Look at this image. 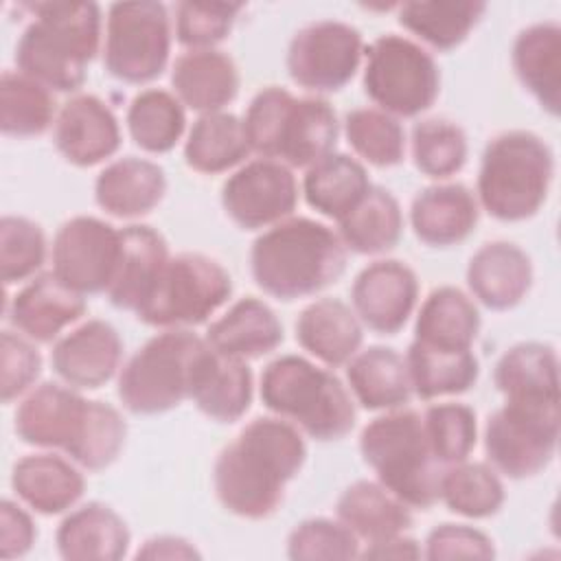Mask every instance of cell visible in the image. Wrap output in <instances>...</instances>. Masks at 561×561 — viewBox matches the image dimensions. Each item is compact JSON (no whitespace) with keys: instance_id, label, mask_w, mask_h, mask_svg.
<instances>
[{"instance_id":"c3c4849f","label":"cell","mask_w":561,"mask_h":561,"mask_svg":"<svg viewBox=\"0 0 561 561\" xmlns=\"http://www.w3.org/2000/svg\"><path fill=\"white\" fill-rule=\"evenodd\" d=\"M359 539L340 519L311 517L289 533L287 557L294 561H318V559H357Z\"/></svg>"},{"instance_id":"9a60e30c","label":"cell","mask_w":561,"mask_h":561,"mask_svg":"<svg viewBox=\"0 0 561 561\" xmlns=\"http://www.w3.org/2000/svg\"><path fill=\"white\" fill-rule=\"evenodd\" d=\"M121 256V230L112 224L77 215L64 221L53 239V274L81 296L105 294Z\"/></svg>"},{"instance_id":"4dcf8cb0","label":"cell","mask_w":561,"mask_h":561,"mask_svg":"<svg viewBox=\"0 0 561 561\" xmlns=\"http://www.w3.org/2000/svg\"><path fill=\"white\" fill-rule=\"evenodd\" d=\"M283 337V324L274 309L267 302L248 296L210 322L204 340L217 353L245 362L272 353L280 346Z\"/></svg>"},{"instance_id":"484cf974","label":"cell","mask_w":561,"mask_h":561,"mask_svg":"<svg viewBox=\"0 0 561 561\" xmlns=\"http://www.w3.org/2000/svg\"><path fill=\"white\" fill-rule=\"evenodd\" d=\"M169 259L164 237L151 226L131 224L121 230V256L105 296L125 311H138Z\"/></svg>"},{"instance_id":"4316f807","label":"cell","mask_w":561,"mask_h":561,"mask_svg":"<svg viewBox=\"0 0 561 561\" xmlns=\"http://www.w3.org/2000/svg\"><path fill=\"white\" fill-rule=\"evenodd\" d=\"M252 370L243 359L206 346L195 368L191 399L202 414L217 423L239 421L252 403Z\"/></svg>"},{"instance_id":"74e56055","label":"cell","mask_w":561,"mask_h":561,"mask_svg":"<svg viewBox=\"0 0 561 561\" xmlns=\"http://www.w3.org/2000/svg\"><path fill=\"white\" fill-rule=\"evenodd\" d=\"M366 167L346 153H329L311 164L302 180L307 204L324 217L342 219L370 188Z\"/></svg>"},{"instance_id":"f5cc1de1","label":"cell","mask_w":561,"mask_h":561,"mask_svg":"<svg viewBox=\"0 0 561 561\" xmlns=\"http://www.w3.org/2000/svg\"><path fill=\"white\" fill-rule=\"evenodd\" d=\"M37 539L33 517L15 502L4 500L0 506V552L4 559L24 557Z\"/></svg>"},{"instance_id":"7402d4cb","label":"cell","mask_w":561,"mask_h":561,"mask_svg":"<svg viewBox=\"0 0 561 561\" xmlns=\"http://www.w3.org/2000/svg\"><path fill=\"white\" fill-rule=\"evenodd\" d=\"M478 197L460 182L432 184L419 191L410 206L414 234L432 248L462 243L478 226Z\"/></svg>"},{"instance_id":"52a82bcc","label":"cell","mask_w":561,"mask_h":561,"mask_svg":"<svg viewBox=\"0 0 561 561\" xmlns=\"http://www.w3.org/2000/svg\"><path fill=\"white\" fill-rule=\"evenodd\" d=\"M359 451L377 482L410 508L425 511L438 502L445 467L430 447L419 412L397 408L373 419L359 434Z\"/></svg>"},{"instance_id":"836d02e7","label":"cell","mask_w":561,"mask_h":561,"mask_svg":"<svg viewBox=\"0 0 561 561\" xmlns=\"http://www.w3.org/2000/svg\"><path fill=\"white\" fill-rule=\"evenodd\" d=\"M478 333L480 311L473 298L451 285L427 294L414 324L416 342L445 351H471Z\"/></svg>"},{"instance_id":"3957f363","label":"cell","mask_w":561,"mask_h":561,"mask_svg":"<svg viewBox=\"0 0 561 561\" xmlns=\"http://www.w3.org/2000/svg\"><path fill=\"white\" fill-rule=\"evenodd\" d=\"M346 270V245L333 228L287 217L261 232L250 250L254 283L278 300L313 296L337 283Z\"/></svg>"},{"instance_id":"1f68e13d","label":"cell","mask_w":561,"mask_h":561,"mask_svg":"<svg viewBox=\"0 0 561 561\" xmlns=\"http://www.w3.org/2000/svg\"><path fill=\"white\" fill-rule=\"evenodd\" d=\"M493 381L504 401L559 403L557 351L543 342H519L497 359Z\"/></svg>"},{"instance_id":"7c38bea8","label":"cell","mask_w":561,"mask_h":561,"mask_svg":"<svg viewBox=\"0 0 561 561\" xmlns=\"http://www.w3.org/2000/svg\"><path fill=\"white\" fill-rule=\"evenodd\" d=\"M171 53V20L156 0L114 2L107 9L103 66L125 83H149L162 75Z\"/></svg>"},{"instance_id":"277c9868","label":"cell","mask_w":561,"mask_h":561,"mask_svg":"<svg viewBox=\"0 0 561 561\" xmlns=\"http://www.w3.org/2000/svg\"><path fill=\"white\" fill-rule=\"evenodd\" d=\"M33 22L15 44V66L53 92H77L101 46V9L94 2L26 4Z\"/></svg>"},{"instance_id":"f6af8a7d","label":"cell","mask_w":561,"mask_h":561,"mask_svg":"<svg viewBox=\"0 0 561 561\" xmlns=\"http://www.w3.org/2000/svg\"><path fill=\"white\" fill-rule=\"evenodd\" d=\"M414 167L436 180L458 173L467 162V136L447 118H425L412 127Z\"/></svg>"},{"instance_id":"d4e9b609","label":"cell","mask_w":561,"mask_h":561,"mask_svg":"<svg viewBox=\"0 0 561 561\" xmlns=\"http://www.w3.org/2000/svg\"><path fill=\"white\" fill-rule=\"evenodd\" d=\"M167 193L164 169L151 160L127 156L110 162L94 182L96 204L114 217L134 219L151 213Z\"/></svg>"},{"instance_id":"bcb514c9","label":"cell","mask_w":561,"mask_h":561,"mask_svg":"<svg viewBox=\"0 0 561 561\" xmlns=\"http://www.w3.org/2000/svg\"><path fill=\"white\" fill-rule=\"evenodd\" d=\"M430 447L443 467L462 462L476 447V412L465 403H434L423 414Z\"/></svg>"},{"instance_id":"681fc988","label":"cell","mask_w":561,"mask_h":561,"mask_svg":"<svg viewBox=\"0 0 561 561\" xmlns=\"http://www.w3.org/2000/svg\"><path fill=\"white\" fill-rule=\"evenodd\" d=\"M241 9V2H180L175 7V37L191 50L215 48L230 35Z\"/></svg>"},{"instance_id":"ac0fdd59","label":"cell","mask_w":561,"mask_h":561,"mask_svg":"<svg viewBox=\"0 0 561 561\" xmlns=\"http://www.w3.org/2000/svg\"><path fill=\"white\" fill-rule=\"evenodd\" d=\"M53 142L70 164L94 167L118 151V118L96 94H75L57 112Z\"/></svg>"},{"instance_id":"e0dca14e","label":"cell","mask_w":561,"mask_h":561,"mask_svg":"<svg viewBox=\"0 0 561 561\" xmlns=\"http://www.w3.org/2000/svg\"><path fill=\"white\" fill-rule=\"evenodd\" d=\"M419 298L414 270L394 259L366 265L353 280L351 305L362 324L381 335H394L412 316Z\"/></svg>"},{"instance_id":"9c48e42d","label":"cell","mask_w":561,"mask_h":561,"mask_svg":"<svg viewBox=\"0 0 561 561\" xmlns=\"http://www.w3.org/2000/svg\"><path fill=\"white\" fill-rule=\"evenodd\" d=\"M208 342L188 329H164L118 370V399L131 414H162L191 399L195 368Z\"/></svg>"},{"instance_id":"f1b7e54d","label":"cell","mask_w":561,"mask_h":561,"mask_svg":"<svg viewBox=\"0 0 561 561\" xmlns=\"http://www.w3.org/2000/svg\"><path fill=\"white\" fill-rule=\"evenodd\" d=\"M519 83L552 116L561 110V26L537 22L519 31L511 53Z\"/></svg>"},{"instance_id":"5bb4252c","label":"cell","mask_w":561,"mask_h":561,"mask_svg":"<svg viewBox=\"0 0 561 561\" xmlns=\"http://www.w3.org/2000/svg\"><path fill=\"white\" fill-rule=\"evenodd\" d=\"M364 42L355 26L318 20L298 28L287 48V72L300 88L324 94L342 90L357 72Z\"/></svg>"},{"instance_id":"4fadbf2b","label":"cell","mask_w":561,"mask_h":561,"mask_svg":"<svg viewBox=\"0 0 561 561\" xmlns=\"http://www.w3.org/2000/svg\"><path fill=\"white\" fill-rule=\"evenodd\" d=\"M559 443V403L504 401L484 427V449L493 469L524 480L541 473Z\"/></svg>"},{"instance_id":"83f0119b","label":"cell","mask_w":561,"mask_h":561,"mask_svg":"<svg viewBox=\"0 0 561 561\" xmlns=\"http://www.w3.org/2000/svg\"><path fill=\"white\" fill-rule=\"evenodd\" d=\"M11 486L35 513L59 515L79 502L85 478L77 462L55 454H31L13 465Z\"/></svg>"},{"instance_id":"ffe728a7","label":"cell","mask_w":561,"mask_h":561,"mask_svg":"<svg viewBox=\"0 0 561 561\" xmlns=\"http://www.w3.org/2000/svg\"><path fill=\"white\" fill-rule=\"evenodd\" d=\"M85 313L81 294L64 285L53 272L31 278L9 302L11 324L33 342H53Z\"/></svg>"},{"instance_id":"2e32d148","label":"cell","mask_w":561,"mask_h":561,"mask_svg":"<svg viewBox=\"0 0 561 561\" xmlns=\"http://www.w3.org/2000/svg\"><path fill=\"white\" fill-rule=\"evenodd\" d=\"M298 204V182L283 162L256 158L239 167L221 186L226 215L243 230L287 219Z\"/></svg>"},{"instance_id":"8992f818","label":"cell","mask_w":561,"mask_h":561,"mask_svg":"<svg viewBox=\"0 0 561 561\" xmlns=\"http://www.w3.org/2000/svg\"><path fill=\"white\" fill-rule=\"evenodd\" d=\"M261 401L316 440H340L355 425L351 392L333 370L300 355H280L261 375Z\"/></svg>"},{"instance_id":"60d3db41","label":"cell","mask_w":561,"mask_h":561,"mask_svg":"<svg viewBox=\"0 0 561 561\" xmlns=\"http://www.w3.org/2000/svg\"><path fill=\"white\" fill-rule=\"evenodd\" d=\"M53 90L20 70L0 77V129L4 136L33 138L55 123Z\"/></svg>"},{"instance_id":"11a10c76","label":"cell","mask_w":561,"mask_h":561,"mask_svg":"<svg viewBox=\"0 0 561 561\" xmlns=\"http://www.w3.org/2000/svg\"><path fill=\"white\" fill-rule=\"evenodd\" d=\"M423 552L419 543L405 535L390 537L386 541L368 543L366 550L359 552L362 559H419Z\"/></svg>"},{"instance_id":"603a6c76","label":"cell","mask_w":561,"mask_h":561,"mask_svg":"<svg viewBox=\"0 0 561 561\" xmlns=\"http://www.w3.org/2000/svg\"><path fill=\"white\" fill-rule=\"evenodd\" d=\"M129 528L107 504L88 502L70 511L57 533V552L66 561H118L129 550Z\"/></svg>"},{"instance_id":"7dc6e473","label":"cell","mask_w":561,"mask_h":561,"mask_svg":"<svg viewBox=\"0 0 561 561\" xmlns=\"http://www.w3.org/2000/svg\"><path fill=\"white\" fill-rule=\"evenodd\" d=\"M46 259V237L39 224L4 215L0 219V274L2 283H20L31 278Z\"/></svg>"},{"instance_id":"816d5d0a","label":"cell","mask_w":561,"mask_h":561,"mask_svg":"<svg viewBox=\"0 0 561 561\" xmlns=\"http://www.w3.org/2000/svg\"><path fill=\"white\" fill-rule=\"evenodd\" d=\"M423 557L438 559H493L495 548L486 533L467 524H440L430 530Z\"/></svg>"},{"instance_id":"44dd1931","label":"cell","mask_w":561,"mask_h":561,"mask_svg":"<svg viewBox=\"0 0 561 561\" xmlns=\"http://www.w3.org/2000/svg\"><path fill=\"white\" fill-rule=\"evenodd\" d=\"M471 296L493 311L519 305L533 285L530 256L511 241H491L476 250L467 265Z\"/></svg>"},{"instance_id":"d590c367","label":"cell","mask_w":561,"mask_h":561,"mask_svg":"<svg viewBox=\"0 0 561 561\" xmlns=\"http://www.w3.org/2000/svg\"><path fill=\"white\" fill-rule=\"evenodd\" d=\"M403 232V213L397 197L383 186L368 193L337 219V234L346 250L357 254H383L392 250Z\"/></svg>"},{"instance_id":"ab89813d","label":"cell","mask_w":561,"mask_h":561,"mask_svg":"<svg viewBox=\"0 0 561 561\" xmlns=\"http://www.w3.org/2000/svg\"><path fill=\"white\" fill-rule=\"evenodd\" d=\"M486 11L484 2L434 0L399 4V24L438 50L460 46Z\"/></svg>"},{"instance_id":"8fae6325","label":"cell","mask_w":561,"mask_h":561,"mask_svg":"<svg viewBox=\"0 0 561 561\" xmlns=\"http://www.w3.org/2000/svg\"><path fill=\"white\" fill-rule=\"evenodd\" d=\"M364 55V92L381 112L412 118L438 99L440 72L421 44L388 33L377 37Z\"/></svg>"},{"instance_id":"cb8c5ba5","label":"cell","mask_w":561,"mask_h":561,"mask_svg":"<svg viewBox=\"0 0 561 561\" xmlns=\"http://www.w3.org/2000/svg\"><path fill=\"white\" fill-rule=\"evenodd\" d=\"M171 83L182 105L199 114L224 112L239 94V70L224 50H188L175 59Z\"/></svg>"},{"instance_id":"7a4b0ae2","label":"cell","mask_w":561,"mask_h":561,"mask_svg":"<svg viewBox=\"0 0 561 561\" xmlns=\"http://www.w3.org/2000/svg\"><path fill=\"white\" fill-rule=\"evenodd\" d=\"M15 434L26 445L61 449L79 467L101 471L123 451L127 423L114 405L46 381L18 405Z\"/></svg>"},{"instance_id":"ba28073f","label":"cell","mask_w":561,"mask_h":561,"mask_svg":"<svg viewBox=\"0 0 561 561\" xmlns=\"http://www.w3.org/2000/svg\"><path fill=\"white\" fill-rule=\"evenodd\" d=\"M554 178V156L526 129L493 136L478 171V204L500 221H524L543 206Z\"/></svg>"},{"instance_id":"f907efd6","label":"cell","mask_w":561,"mask_h":561,"mask_svg":"<svg viewBox=\"0 0 561 561\" xmlns=\"http://www.w3.org/2000/svg\"><path fill=\"white\" fill-rule=\"evenodd\" d=\"M33 340L22 337L13 331H2L0 335V399L2 403H11L22 397L42 373V355L31 344Z\"/></svg>"},{"instance_id":"7bdbcfd3","label":"cell","mask_w":561,"mask_h":561,"mask_svg":"<svg viewBox=\"0 0 561 561\" xmlns=\"http://www.w3.org/2000/svg\"><path fill=\"white\" fill-rule=\"evenodd\" d=\"M504 484L497 471L484 462H456L445 467L438 500L462 517L484 519L495 515L504 504Z\"/></svg>"},{"instance_id":"f35d334b","label":"cell","mask_w":561,"mask_h":561,"mask_svg":"<svg viewBox=\"0 0 561 561\" xmlns=\"http://www.w3.org/2000/svg\"><path fill=\"white\" fill-rule=\"evenodd\" d=\"M412 392L425 401L467 392L480 375L473 351H445L412 340L405 353Z\"/></svg>"},{"instance_id":"d6986e66","label":"cell","mask_w":561,"mask_h":561,"mask_svg":"<svg viewBox=\"0 0 561 561\" xmlns=\"http://www.w3.org/2000/svg\"><path fill=\"white\" fill-rule=\"evenodd\" d=\"M123 362V340L105 320H88L61 335L50 353L57 377L70 388H101Z\"/></svg>"},{"instance_id":"30bf717a","label":"cell","mask_w":561,"mask_h":561,"mask_svg":"<svg viewBox=\"0 0 561 561\" xmlns=\"http://www.w3.org/2000/svg\"><path fill=\"white\" fill-rule=\"evenodd\" d=\"M232 294L228 270L199 252H180L162 265L136 318L149 327L186 329L206 322Z\"/></svg>"},{"instance_id":"6da1fadb","label":"cell","mask_w":561,"mask_h":561,"mask_svg":"<svg viewBox=\"0 0 561 561\" xmlns=\"http://www.w3.org/2000/svg\"><path fill=\"white\" fill-rule=\"evenodd\" d=\"M305 460L307 445L296 425L280 416H259L219 451L213 467L215 495L237 517L265 519L278 511Z\"/></svg>"},{"instance_id":"ee69618b","label":"cell","mask_w":561,"mask_h":561,"mask_svg":"<svg viewBox=\"0 0 561 561\" xmlns=\"http://www.w3.org/2000/svg\"><path fill=\"white\" fill-rule=\"evenodd\" d=\"M344 134L353 151L373 167L388 169L403 162L405 131L394 116L377 107L351 110L344 116Z\"/></svg>"},{"instance_id":"b9f144b4","label":"cell","mask_w":561,"mask_h":561,"mask_svg":"<svg viewBox=\"0 0 561 561\" xmlns=\"http://www.w3.org/2000/svg\"><path fill=\"white\" fill-rule=\"evenodd\" d=\"M186 127L180 99L160 88L138 92L127 107V129L131 140L147 153H167L182 138Z\"/></svg>"},{"instance_id":"d6a6232c","label":"cell","mask_w":561,"mask_h":561,"mask_svg":"<svg viewBox=\"0 0 561 561\" xmlns=\"http://www.w3.org/2000/svg\"><path fill=\"white\" fill-rule=\"evenodd\" d=\"M335 513L337 519L366 543L405 535L412 526L410 506L373 480H357L348 484L337 497Z\"/></svg>"},{"instance_id":"8d00e7d4","label":"cell","mask_w":561,"mask_h":561,"mask_svg":"<svg viewBox=\"0 0 561 561\" xmlns=\"http://www.w3.org/2000/svg\"><path fill=\"white\" fill-rule=\"evenodd\" d=\"M250 151L243 121L230 112L199 114L184 142L186 164L206 175L234 169Z\"/></svg>"},{"instance_id":"5b68a950","label":"cell","mask_w":561,"mask_h":561,"mask_svg":"<svg viewBox=\"0 0 561 561\" xmlns=\"http://www.w3.org/2000/svg\"><path fill=\"white\" fill-rule=\"evenodd\" d=\"M250 149L291 167H311L333 153L340 123L322 96H294L287 88L259 90L243 116Z\"/></svg>"},{"instance_id":"db71d44e","label":"cell","mask_w":561,"mask_h":561,"mask_svg":"<svg viewBox=\"0 0 561 561\" xmlns=\"http://www.w3.org/2000/svg\"><path fill=\"white\" fill-rule=\"evenodd\" d=\"M199 557L202 554L191 541L175 535L151 537L136 552V559H199Z\"/></svg>"},{"instance_id":"e575fe53","label":"cell","mask_w":561,"mask_h":561,"mask_svg":"<svg viewBox=\"0 0 561 561\" xmlns=\"http://www.w3.org/2000/svg\"><path fill=\"white\" fill-rule=\"evenodd\" d=\"M348 388L366 410H397L412 397L403 355L390 346L357 351L346 364Z\"/></svg>"},{"instance_id":"f546056e","label":"cell","mask_w":561,"mask_h":561,"mask_svg":"<svg viewBox=\"0 0 561 561\" xmlns=\"http://www.w3.org/2000/svg\"><path fill=\"white\" fill-rule=\"evenodd\" d=\"M298 344L335 368L351 362L364 340V329L353 307L337 298H320L309 302L296 320Z\"/></svg>"}]
</instances>
